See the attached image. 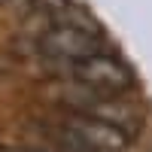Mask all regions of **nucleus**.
Masks as SVG:
<instances>
[{
  "label": "nucleus",
  "instance_id": "39448f33",
  "mask_svg": "<svg viewBox=\"0 0 152 152\" xmlns=\"http://www.w3.org/2000/svg\"><path fill=\"white\" fill-rule=\"evenodd\" d=\"M0 3H6V0H0Z\"/></svg>",
  "mask_w": 152,
  "mask_h": 152
},
{
  "label": "nucleus",
  "instance_id": "20e7f679",
  "mask_svg": "<svg viewBox=\"0 0 152 152\" xmlns=\"http://www.w3.org/2000/svg\"><path fill=\"white\" fill-rule=\"evenodd\" d=\"M70 100V107L76 113H85V116H94V119H104L110 125H116V128L122 131H134L137 128V113L128 107V104H122L119 94H97V91H88V88L82 85H76V91L67 97Z\"/></svg>",
  "mask_w": 152,
  "mask_h": 152
},
{
  "label": "nucleus",
  "instance_id": "f03ea898",
  "mask_svg": "<svg viewBox=\"0 0 152 152\" xmlns=\"http://www.w3.org/2000/svg\"><path fill=\"white\" fill-rule=\"evenodd\" d=\"M61 140H64L70 149L79 152H125L131 146V134L110 125L104 119L85 116V113H70L64 116V122L58 125Z\"/></svg>",
  "mask_w": 152,
  "mask_h": 152
},
{
  "label": "nucleus",
  "instance_id": "7ed1b4c3",
  "mask_svg": "<svg viewBox=\"0 0 152 152\" xmlns=\"http://www.w3.org/2000/svg\"><path fill=\"white\" fill-rule=\"evenodd\" d=\"M70 76L76 85L88 88V91H97V94H125L134 85V73L119 58L104 55V52L70 61Z\"/></svg>",
  "mask_w": 152,
  "mask_h": 152
},
{
  "label": "nucleus",
  "instance_id": "f257e3e1",
  "mask_svg": "<svg viewBox=\"0 0 152 152\" xmlns=\"http://www.w3.org/2000/svg\"><path fill=\"white\" fill-rule=\"evenodd\" d=\"M100 34L88 18H58L52 28H46L40 34V52L52 61H79L100 52Z\"/></svg>",
  "mask_w": 152,
  "mask_h": 152
}]
</instances>
